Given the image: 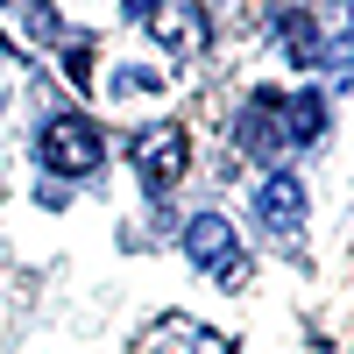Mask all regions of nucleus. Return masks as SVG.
<instances>
[{"label":"nucleus","mask_w":354,"mask_h":354,"mask_svg":"<svg viewBox=\"0 0 354 354\" xmlns=\"http://www.w3.org/2000/svg\"><path fill=\"white\" fill-rule=\"evenodd\" d=\"M36 156H43L50 177H93L106 149H100V128L85 121V113H57V121H43V135H36Z\"/></svg>","instance_id":"f257e3e1"},{"label":"nucleus","mask_w":354,"mask_h":354,"mask_svg":"<svg viewBox=\"0 0 354 354\" xmlns=\"http://www.w3.org/2000/svg\"><path fill=\"white\" fill-rule=\"evenodd\" d=\"M185 170H192L185 128H149V135H135V177H142V192H170Z\"/></svg>","instance_id":"f03ea898"},{"label":"nucleus","mask_w":354,"mask_h":354,"mask_svg":"<svg viewBox=\"0 0 354 354\" xmlns=\"http://www.w3.org/2000/svg\"><path fill=\"white\" fill-rule=\"evenodd\" d=\"M234 142H241L248 156L277 163V156L290 149V128H283V100H277V93H255V100L241 106V128H234Z\"/></svg>","instance_id":"7ed1b4c3"},{"label":"nucleus","mask_w":354,"mask_h":354,"mask_svg":"<svg viewBox=\"0 0 354 354\" xmlns=\"http://www.w3.org/2000/svg\"><path fill=\"white\" fill-rule=\"evenodd\" d=\"M255 213H262L270 234H298L305 227V185L298 177H262L255 185Z\"/></svg>","instance_id":"20e7f679"},{"label":"nucleus","mask_w":354,"mask_h":354,"mask_svg":"<svg viewBox=\"0 0 354 354\" xmlns=\"http://www.w3.org/2000/svg\"><path fill=\"white\" fill-rule=\"evenodd\" d=\"M185 255L198 262V270H227V255H234V227H227L220 213H198V220L185 227Z\"/></svg>","instance_id":"39448f33"},{"label":"nucleus","mask_w":354,"mask_h":354,"mask_svg":"<svg viewBox=\"0 0 354 354\" xmlns=\"http://www.w3.org/2000/svg\"><path fill=\"white\" fill-rule=\"evenodd\" d=\"M149 354H227V340L205 333V326H192V319H156Z\"/></svg>","instance_id":"423d86ee"},{"label":"nucleus","mask_w":354,"mask_h":354,"mask_svg":"<svg viewBox=\"0 0 354 354\" xmlns=\"http://www.w3.org/2000/svg\"><path fill=\"white\" fill-rule=\"evenodd\" d=\"M283 128H290V149H312V142L326 135V100H319L312 85H305V93H290V100H283Z\"/></svg>","instance_id":"0eeeda50"},{"label":"nucleus","mask_w":354,"mask_h":354,"mask_svg":"<svg viewBox=\"0 0 354 354\" xmlns=\"http://www.w3.org/2000/svg\"><path fill=\"white\" fill-rule=\"evenodd\" d=\"M277 28H283V50L298 57V64H319V50H326V36H319V21H305V15H283Z\"/></svg>","instance_id":"6e6552de"},{"label":"nucleus","mask_w":354,"mask_h":354,"mask_svg":"<svg viewBox=\"0 0 354 354\" xmlns=\"http://www.w3.org/2000/svg\"><path fill=\"white\" fill-rule=\"evenodd\" d=\"M156 36H163L170 50L198 43V36H205V8H177V15H163V21H156Z\"/></svg>","instance_id":"1a4fd4ad"},{"label":"nucleus","mask_w":354,"mask_h":354,"mask_svg":"<svg viewBox=\"0 0 354 354\" xmlns=\"http://www.w3.org/2000/svg\"><path fill=\"white\" fill-rule=\"evenodd\" d=\"M113 93H121V100H142V93H163V71H149V64H128V71H113Z\"/></svg>","instance_id":"9d476101"},{"label":"nucleus","mask_w":354,"mask_h":354,"mask_svg":"<svg viewBox=\"0 0 354 354\" xmlns=\"http://www.w3.org/2000/svg\"><path fill=\"white\" fill-rule=\"evenodd\" d=\"M64 71H71L78 85H93V43H71V50H64Z\"/></svg>","instance_id":"9b49d317"},{"label":"nucleus","mask_w":354,"mask_h":354,"mask_svg":"<svg viewBox=\"0 0 354 354\" xmlns=\"http://www.w3.org/2000/svg\"><path fill=\"white\" fill-rule=\"evenodd\" d=\"M128 8H142V15H156V8H163V0H128Z\"/></svg>","instance_id":"f8f14e48"}]
</instances>
